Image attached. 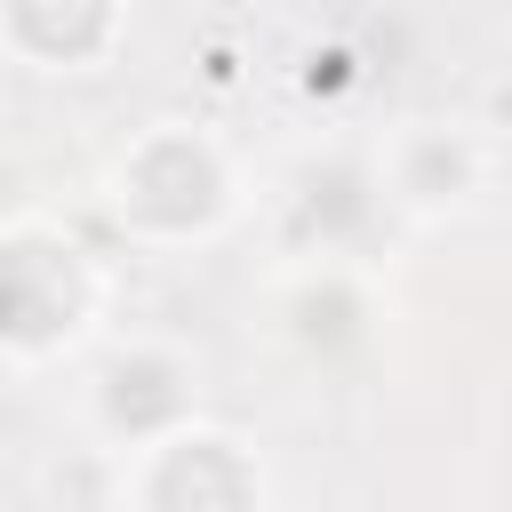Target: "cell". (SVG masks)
I'll use <instances>...</instances> for the list:
<instances>
[{"mask_svg":"<svg viewBox=\"0 0 512 512\" xmlns=\"http://www.w3.org/2000/svg\"><path fill=\"white\" fill-rule=\"evenodd\" d=\"M104 208L144 248H192V240H216L240 216V168H232V152L208 128L152 120L104 168Z\"/></svg>","mask_w":512,"mask_h":512,"instance_id":"6da1fadb","label":"cell"},{"mask_svg":"<svg viewBox=\"0 0 512 512\" xmlns=\"http://www.w3.org/2000/svg\"><path fill=\"white\" fill-rule=\"evenodd\" d=\"M96 304H104V280L64 224H48V216L0 224V352L8 360L72 352L88 336Z\"/></svg>","mask_w":512,"mask_h":512,"instance_id":"7a4b0ae2","label":"cell"},{"mask_svg":"<svg viewBox=\"0 0 512 512\" xmlns=\"http://www.w3.org/2000/svg\"><path fill=\"white\" fill-rule=\"evenodd\" d=\"M120 512H272L264 456L224 424H184L120 456Z\"/></svg>","mask_w":512,"mask_h":512,"instance_id":"3957f363","label":"cell"},{"mask_svg":"<svg viewBox=\"0 0 512 512\" xmlns=\"http://www.w3.org/2000/svg\"><path fill=\"white\" fill-rule=\"evenodd\" d=\"M80 416H88L104 456H136V448H152L200 416V360L168 336H128L88 368Z\"/></svg>","mask_w":512,"mask_h":512,"instance_id":"277c9868","label":"cell"},{"mask_svg":"<svg viewBox=\"0 0 512 512\" xmlns=\"http://www.w3.org/2000/svg\"><path fill=\"white\" fill-rule=\"evenodd\" d=\"M488 168H496L488 160V136L464 128V120H400L376 144V160H368L376 200L392 216H408V224H448V216L480 208Z\"/></svg>","mask_w":512,"mask_h":512,"instance_id":"5b68a950","label":"cell"},{"mask_svg":"<svg viewBox=\"0 0 512 512\" xmlns=\"http://www.w3.org/2000/svg\"><path fill=\"white\" fill-rule=\"evenodd\" d=\"M128 32V0H0V40L32 72H96Z\"/></svg>","mask_w":512,"mask_h":512,"instance_id":"8992f818","label":"cell"}]
</instances>
